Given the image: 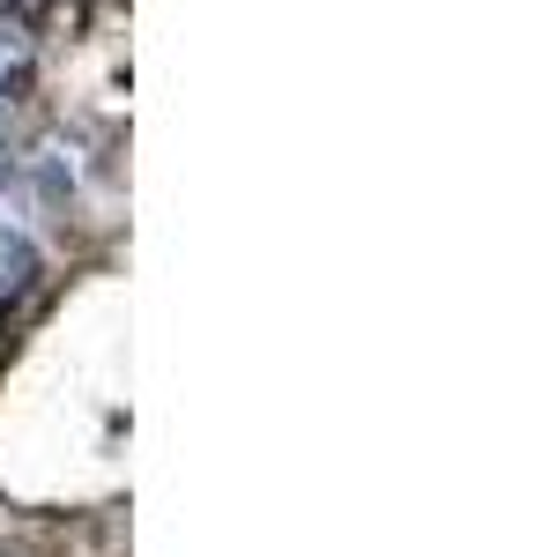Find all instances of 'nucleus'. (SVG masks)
<instances>
[{
	"instance_id": "3",
	"label": "nucleus",
	"mask_w": 542,
	"mask_h": 557,
	"mask_svg": "<svg viewBox=\"0 0 542 557\" xmlns=\"http://www.w3.org/2000/svg\"><path fill=\"white\" fill-rule=\"evenodd\" d=\"M38 215H52V209L38 201V186H30V172H23V157L0 149V223H8V231H30Z\"/></svg>"
},
{
	"instance_id": "1",
	"label": "nucleus",
	"mask_w": 542,
	"mask_h": 557,
	"mask_svg": "<svg viewBox=\"0 0 542 557\" xmlns=\"http://www.w3.org/2000/svg\"><path fill=\"white\" fill-rule=\"evenodd\" d=\"M30 83H38V45L15 15H0V127L30 104Z\"/></svg>"
},
{
	"instance_id": "2",
	"label": "nucleus",
	"mask_w": 542,
	"mask_h": 557,
	"mask_svg": "<svg viewBox=\"0 0 542 557\" xmlns=\"http://www.w3.org/2000/svg\"><path fill=\"white\" fill-rule=\"evenodd\" d=\"M30 290H38V246H30V231H8L0 223V320L30 298Z\"/></svg>"
},
{
	"instance_id": "4",
	"label": "nucleus",
	"mask_w": 542,
	"mask_h": 557,
	"mask_svg": "<svg viewBox=\"0 0 542 557\" xmlns=\"http://www.w3.org/2000/svg\"><path fill=\"white\" fill-rule=\"evenodd\" d=\"M0 327H8V320H0Z\"/></svg>"
}]
</instances>
